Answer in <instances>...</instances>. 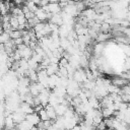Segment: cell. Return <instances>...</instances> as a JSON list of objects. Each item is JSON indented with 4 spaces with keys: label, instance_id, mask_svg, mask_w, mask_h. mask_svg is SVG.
I'll use <instances>...</instances> for the list:
<instances>
[{
    "label": "cell",
    "instance_id": "6da1fadb",
    "mask_svg": "<svg viewBox=\"0 0 130 130\" xmlns=\"http://www.w3.org/2000/svg\"><path fill=\"white\" fill-rule=\"evenodd\" d=\"M72 79L74 81H76L77 83H79V84H82L83 82H85L87 80V78H86V74H85L84 69L83 68L75 69V71L72 75Z\"/></svg>",
    "mask_w": 130,
    "mask_h": 130
},
{
    "label": "cell",
    "instance_id": "7a4b0ae2",
    "mask_svg": "<svg viewBox=\"0 0 130 130\" xmlns=\"http://www.w3.org/2000/svg\"><path fill=\"white\" fill-rule=\"evenodd\" d=\"M34 14H35V17H37V18H38V20H39L40 22H43V21H45V20L49 19V18H50V16L52 15V14L47 13L46 11H44L42 7H38V9L35 11V13H34Z\"/></svg>",
    "mask_w": 130,
    "mask_h": 130
},
{
    "label": "cell",
    "instance_id": "3957f363",
    "mask_svg": "<svg viewBox=\"0 0 130 130\" xmlns=\"http://www.w3.org/2000/svg\"><path fill=\"white\" fill-rule=\"evenodd\" d=\"M50 88H44L39 94H38V98L41 102V105L43 107H45L46 105H48V101H49V95H50Z\"/></svg>",
    "mask_w": 130,
    "mask_h": 130
},
{
    "label": "cell",
    "instance_id": "277c9868",
    "mask_svg": "<svg viewBox=\"0 0 130 130\" xmlns=\"http://www.w3.org/2000/svg\"><path fill=\"white\" fill-rule=\"evenodd\" d=\"M25 121H27L31 126H38V124L41 122L40 117L38 115V113H31V114H27L25 115Z\"/></svg>",
    "mask_w": 130,
    "mask_h": 130
},
{
    "label": "cell",
    "instance_id": "5b68a950",
    "mask_svg": "<svg viewBox=\"0 0 130 130\" xmlns=\"http://www.w3.org/2000/svg\"><path fill=\"white\" fill-rule=\"evenodd\" d=\"M11 117H12V120H13V122L15 123V125L18 124V123H20V122H22V121L25 119V115H24L22 112H20L19 110H17V111H15V112L11 113Z\"/></svg>",
    "mask_w": 130,
    "mask_h": 130
},
{
    "label": "cell",
    "instance_id": "8992f818",
    "mask_svg": "<svg viewBox=\"0 0 130 130\" xmlns=\"http://www.w3.org/2000/svg\"><path fill=\"white\" fill-rule=\"evenodd\" d=\"M18 110H19L20 112H22L24 115L31 114V113L35 112V111H34V107L30 106V105H28V104H26V103H24V102H21V103H20Z\"/></svg>",
    "mask_w": 130,
    "mask_h": 130
},
{
    "label": "cell",
    "instance_id": "52a82bcc",
    "mask_svg": "<svg viewBox=\"0 0 130 130\" xmlns=\"http://www.w3.org/2000/svg\"><path fill=\"white\" fill-rule=\"evenodd\" d=\"M67 109H68V106H66V105H64V104H58V105H56V106L54 107V110H55V113H56L57 117L63 116Z\"/></svg>",
    "mask_w": 130,
    "mask_h": 130
},
{
    "label": "cell",
    "instance_id": "ba28073f",
    "mask_svg": "<svg viewBox=\"0 0 130 130\" xmlns=\"http://www.w3.org/2000/svg\"><path fill=\"white\" fill-rule=\"evenodd\" d=\"M44 109L46 110V112H47V115H48V118H49V120H55L56 118H57V115H56V113H55V110H54V107H52V106H50V105H46L45 107H44Z\"/></svg>",
    "mask_w": 130,
    "mask_h": 130
},
{
    "label": "cell",
    "instance_id": "9c48e42d",
    "mask_svg": "<svg viewBox=\"0 0 130 130\" xmlns=\"http://www.w3.org/2000/svg\"><path fill=\"white\" fill-rule=\"evenodd\" d=\"M50 23H53V24H56L58 26L62 25L63 22H62V17L60 15V13H57V14H52L50 16Z\"/></svg>",
    "mask_w": 130,
    "mask_h": 130
},
{
    "label": "cell",
    "instance_id": "30bf717a",
    "mask_svg": "<svg viewBox=\"0 0 130 130\" xmlns=\"http://www.w3.org/2000/svg\"><path fill=\"white\" fill-rule=\"evenodd\" d=\"M58 68H59V65H58V64H52V63H50V64L46 67L45 70H46L48 76H51V75H54V74L57 73Z\"/></svg>",
    "mask_w": 130,
    "mask_h": 130
},
{
    "label": "cell",
    "instance_id": "8fae6325",
    "mask_svg": "<svg viewBox=\"0 0 130 130\" xmlns=\"http://www.w3.org/2000/svg\"><path fill=\"white\" fill-rule=\"evenodd\" d=\"M110 38H111V34H110V32H102V31H100V32L96 35L95 41H96L98 43H103V42H105V41H108Z\"/></svg>",
    "mask_w": 130,
    "mask_h": 130
},
{
    "label": "cell",
    "instance_id": "7c38bea8",
    "mask_svg": "<svg viewBox=\"0 0 130 130\" xmlns=\"http://www.w3.org/2000/svg\"><path fill=\"white\" fill-rule=\"evenodd\" d=\"M32 126L25 120H23L22 122L16 124V130H30Z\"/></svg>",
    "mask_w": 130,
    "mask_h": 130
},
{
    "label": "cell",
    "instance_id": "4fadbf2b",
    "mask_svg": "<svg viewBox=\"0 0 130 130\" xmlns=\"http://www.w3.org/2000/svg\"><path fill=\"white\" fill-rule=\"evenodd\" d=\"M112 83H113L114 85L118 86L119 88H121L122 86L128 84V80H125V79H123V78H121V77H117V78H115V79L112 80Z\"/></svg>",
    "mask_w": 130,
    "mask_h": 130
},
{
    "label": "cell",
    "instance_id": "5bb4252c",
    "mask_svg": "<svg viewBox=\"0 0 130 130\" xmlns=\"http://www.w3.org/2000/svg\"><path fill=\"white\" fill-rule=\"evenodd\" d=\"M24 5L28 8V10L30 11V12H32V13H35V11L38 9V5H36L31 0H26L25 2H24Z\"/></svg>",
    "mask_w": 130,
    "mask_h": 130
},
{
    "label": "cell",
    "instance_id": "9a60e30c",
    "mask_svg": "<svg viewBox=\"0 0 130 130\" xmlns=\"http://www.w3.org/2000/svg\"><path fill=\"white\" fill-rule=\"evenodd\" d=\"M74 115H75V111H74V109H73L72 107H68V109H67L66 112L64 113L63 117H64V119H70V118H73Z\"/></svg>",
    "mask_w": 130,
    "mask_h": 130
},
{
    "label": "cell",
    "instance_id": "2e32d148",
    "mask_svg": "<svg viewBox=\"0 0 130 130\" xmlns=\"http://www.w3.org/2000/svg\"><path fill=\"white\" fill-rule=\"evenodd\" d=\"M104 51V45L102 43H96V45L93 47V53L95 56H99Z\"/></svg>",
    "mask_w": 130,
    "mask_h": 130
},
{
    "label": "cell",
    "instance_id": "e0dca14e",
    "mask_svg": "<svg viewBox=\"0 0 130 130\" xmlns=\"http://www.w3.org/2000/svg\"><path fill=\"white\" fill-rule=\"evenodd\" d=\"M9 24H10V26H11L12 29H17V27H18V21H17L16 16L10 15V17H9Z\"/></svg>",
    "mask_w": 130,
    "mask_h": 130
},
{
    "label": "cell",
    "instance_id": "ac0fdd59",
    "mask_svg": "<svg viewBox=\"0 0 130 130\" xmlns=\"http://www.w3.org/2000/svg\"><path fill=\"white\" fill-rule=\"evenodd\" d=\"M8 34H9V37H10L11 40H15V39L21 38V30H18V29H12Z\"/></svg>",
    "mask_w": 130,
    "mask_h": 130
},
{
    "label": "cell",
    "instance_id": "d6986e66",
    "mask_svg": "<svg viewBox=\"0 0 130 130\" xmlns=\"http://www.w3.org/2000/svg\"><path fill=\"white\" fill-rule=\"evenodd\" d=\"M70 42L66 38H60V48H62L64 51L67 50V48L70 46Z\"/></svg>",
    "mask_w": 130,
    "mask_h": 130
},
{
    "label": "cell",
    "instance_id": "ffe728a7",
    "mask_svg": "<svg viewBox=\"0 0 130 130\" xmlns=\"http://www.w3.org/2000/svg\"><path fill=\"white\" fill-rule=\"evenodd\" d=\"M10 40V37H9V34L8 32H5V31H2L0 34V44H5L6 42H8Z\"/></svg>",
    "mask_w": 130,
    "mask_h": 130
},
{
    "label": "cell",
    "instance_id": "44dd1931",
    "mask_svg": "<svg viewBox=\"0 0 130 130\" xmlns=\"http://www.w3.org/2000/svg\"><path fill=\"white\" fill-rule=\"evenodd\" d=\"M38 115H39L41 121H47V120H49L48 115H47V112H46V110H45L44 108L38 112Z\"/></svg>",
    "mask_w": 130,
    "mask_h": 130
},
{
    "label": "cell",
    "instance_id": "7402d4cb",
    "mask_svg": "<svg viewBox=\"0 0 130 130\" xmlns=\"http://www.w3.org/2000/svg\"><path fill=\"white\" fill-rule=\"evenodd\" d=\"M8 12H9V10L6 7L5 2L0 1V15H2V16L3 15H6V14H8Z\"/></svg>",
    "mask_w": 130,
    "mask_h": 130
},
{
    "label": "cell",
    "instance_id": "603a6c76",
    "mask_svg": "<svg viewBox=\"0 0 130 130\" xmlns=\"http://www.w3.org/2000/svg\"><path fill=\"white\" fill-rule=\"evenodd\" d=\"M23 15H24V17H25V19H26V20H28V19H30V18H32V17L35 16V14H34L32 12H30V11H28V12L24 13Z\"/></svg>",
    "mask_w": 130,
    "mask_h": 130
},
{
    "label": "cell",
    "instance_id": "cb8c5ba5",
    "mask_svg": "<svg viewBox=\"0 0 130 130\" xmlns=\"http://www.w3.org/2000/svg\"><path fill=\"white\" fill-rule=\"evenodd\" d=\"M5 48H4V44H0V52H4Z\"/></svg>",
    "mask_w": 130,
    "mask_h": 130
},
{
    "label": "cell",
    "instance_id": "d4e9b609",
    "mask_svg": "<svg viewBox=\"0 0 130 130\" xmlns=\"http://www.w3.org/2000/svg\"><path fill=\"white\" fill-rule=\"evenodd\" d=\"M31 1H32V2H34V3H35V4H36V5H38V6H39V5H40V3H41V1H42V0H31Z\"/></svg>",
    "mask_w": 130,
    "mask_h": 130
},
{
    "label": "cell",
    "instance_id": "484cf974",
    "mask_svg": "<svg viewBox=\"0 0 130 130\" xmlns=\"http://www.w3.org/2000/svg\"><path fill=\"white\" fill-rule=\"evenodd\" d=\"M30 130H40V129H39L37 126H32V127L30 128Z\"/></svg>",
    "mask_w": 130,
    "mask_h": 130
},
{
    "label": "cell",
    "instance_id": "4316f807",
    "mask_svg": "<svg viewBox=\"0 0 130 130\" xmlns=\"http://www.w3.org/2000/svg\"><path fill=\"white\" fill-rule=\"evenodd\" d=\"M3 31V28H2V25H1V23H0V34Z\"/></svg>",
    "mask_w": 130,
    "mask_h": 130
}]
</instances>
